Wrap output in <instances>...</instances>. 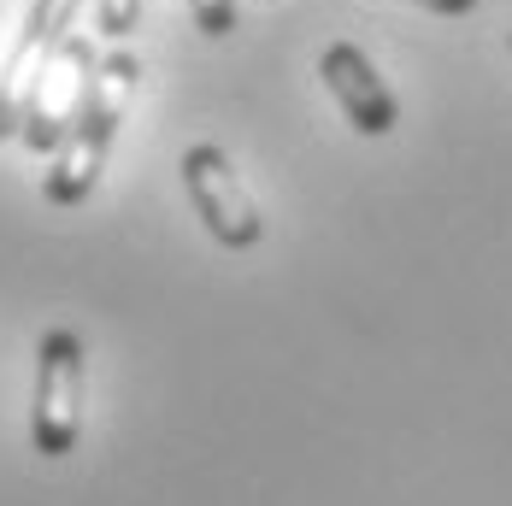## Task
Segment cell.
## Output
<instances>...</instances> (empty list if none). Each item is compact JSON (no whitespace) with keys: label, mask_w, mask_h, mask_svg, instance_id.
Returning a JSON list of instances; mask_svg holds the SVG:
<instances>
[{"label":"cell","mask_w":512,"mask_h":506,"mask_svg":"<svg viewBox=\"0 0 512 506\" xmlns=\"http://www.w3.org/2000/svg\"><path fill=\"white\" fill-rule=\"evenodd\" d=\"M83 430V342L71 330H48L36 342V406H30V436L36 454L65 459Z\"/></svg>","instance_id":"3"},{"label":"cell","mask_w":512,"mask_h":506,"mask_svg":"<svg viewBox=\"0 0 512 506\" xmlns=\"http://www.w3.org/2000/svg\"><path fill=\"white\" fill-rule=\"evenodd\" d=\"M183 189H189V201L195 212L206 218V230L224 242V248H254L259 230H265V218H259L254 195H248V183H242V171L230 165V153L212 148V142H195V148L183 153Z\"/></svg>","instance_id":"4"},{"label":"cell","mask_w":512,"mask_h":506,"mask_svg":"<svg viewBox=\"0 0 512 506\" xmlns=\"http://www.w3.org/2000/svg\"><path fill=\"white\" fill-rule=\"evenodd\" d=\"M12 130H24V118H18V112H12V106H6V95H0V142H6V136H12Z\"/></svg>","instance_id":"10"},{"label":"cell","mask_w":512,"mask_h":506,"mask_svg":"<svg viewBox=\"0 0 512 506\" xmlns=\"http://www.w3.org/2000/svg\"><path fill=\"white\" fill-rule=\"evenodd\" d=\"M412 6H424V12H442V18H465V12H477V0H412Z\"/></svg>","instance_id":"9"},{"label":"cell","mask_w":512,"mask_h":506,"mask_svg":"<svg viewBox=\"0 0 512 506\" xmlns=\"http://www.w3.org/2000/svg\"><path fill=\"white\" fill-rule=\"evenodd\" d=\"M136 77H142V59L124 53V48L106 53L101 65H95L89 95H83V106H77L65 142H59V153H53L48 183H42V195H48L53 206L89 201L95 177L106 171V153H112V136H118V118H124V106H130V95H136Z\"/></svg>","instance_id":"1"},{"label":"cell","mask_w":512,"mask_h":506,"mask_svg":"<svg viewBox=\"0 0 512 506\" xmlns=\"http://www.w3.org/2000/svg\"><path fill=\"white\" fill-rule=\"evenodd\" d=\"M142 24V0H101V30L106 36H130Z\"/></svg>","instance_id":"8"},{"label":"cell","mask_w":512,"mask_h":506,"mask_svg":"<svg viewBox=\"0 0 512 506\" xmlns=\"http://www.w3.org/2000/svg\"><path fill=\"white\" fill-rule=\"evenodd\" d=\"M71 12H77V0H36V12H30V24H24V36H18L12 53H6V77H0V95H6L12 112H18V83L30 77V65H36V59H48V53L65 42Z\"/></svg>","instance_id":"6"},{"label":"cell","mask_w":512,"mask_h":506,"mask_svg":"<svg viewBox=\"0 0 512 506\" xmlns=\"http://www.w3.org/2000/svg\"><path fill=\"white\" fill-rule=\"evenodd\" d=\"M189 12H195V30L212 42L236 30V0H189Z\"/></svg>","instance_id":"7"},{"label":"cell","mask_w":512,"mask_h":506,"mask_svg":"<svg viewBox=\"0 0 512 506\" xmlns=\"http://www.w3.org/2000/svg\"><path fill=\"white\" fill-rule=\"evenodd\" d=\"M507 42H512V36H507Z\"/></svg>","instance_id":"11"},{"label":"cell","mask_w":512,"mask_h":506,"mask_svg":"<svg viewBox=\"0 0 512 506\" xmlns=\"http://www.w3.org/2000/svg\"><path fill=\"white\" fill-rule=\"evenodd\" d=\"M89 77H95V42L89 36H65L59 48L30 71V101H24V148L30 153H59L77 106L89 95Z\"/></svg>","instance_id":"2"},{"label":"cell","mask_w":512,"mask_h":506,"mask_svg":"<svg viewBox=\"0 0 512 506\" xmlns=\"http://www.w3.org/2000/svg\"><path fill=\"white\" fill-rule=\"evenodd\" d=\"M318 77L330 83V95L342 101V112H348V124L359 136H389L401 124V106L389 95V83L377 77V65L354 42H330L324 59H318Z\"/></svg>","instance_id":"5"}]
</instances>
